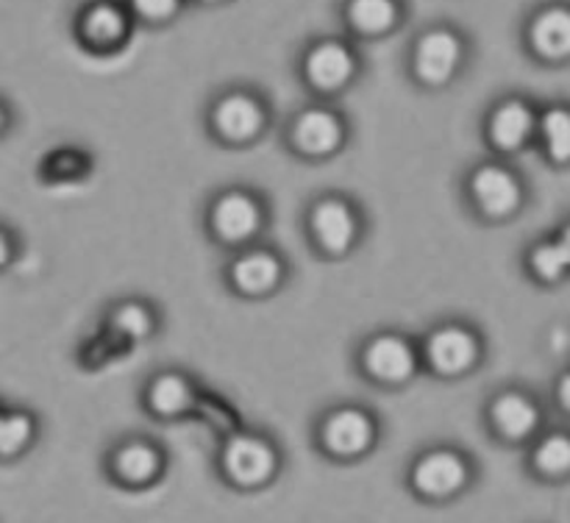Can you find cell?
Segmentation results:
<instances>
[{
    "mask_svg": "<svg viewBox=\"0 0 570 523\" xmlns=\"http://www.w3.org/2000/svg\"><path fill=\"white\" fill-rule=\"evenodd\" d=\"M523 48L540 65L570 61V3H543L523 22Z\"/></svg>",
    "mask_w": 570,
    "mask_h": 523,
    "instance_id": "obj_19",
    "label": "cell"
},
{
    "mask_svg": "<svg viewBox=\"0 0 570 523\" xmlns=\"http://www.w3.org/2000/svg\"><path fill=\"white\" fill-rule=\"evenodd\" d=\"M362 376L384 389H404L421 376L423 356L421 343L404 332H376L362 343L360 356Z\"/></svg>",
    "mask_w": 570,
    "mask_h": 523,
    "instance_id": "obj_12",
    "label": "cell"
},
{
    "mask_svg": "<svg viewBox=\"0 0 570 523\" xmlns=\"http://www.w3.org/2000/svg\"><path fill=\"white\" fill-rule=\"evenodd\" d=\"M560 239H562V245H566V248H568V254H570V220L566 223V226H562V231H560Z\"/></svg>",
    "mask_w": 570,
    "mask_h": 523,
    "instance_id": "obj_32",
    "label": "cell"
},
{
    "mask_svg": "<svg viewBox=\"0 0 570 523\" xmlns=\"http://www.w3.org/2000/svg\"><path fill=\"white\" fill-rule=\"evenodd\" d=\"M423 371L443 382L473 376L488 356L482 332L468 320H443L429 328L421 339Z\"/></svg>",
    "mask_w": 570,
    "mask_h": 523,
    "instance_id": "obj_9",
    "label": "cell"
},
{
    "mask_svg": "<svg viewBox=\"0 0 570 523\" xmlns=\"http://www.w3.org/2000/svg\"><path fill=\"white\" fill-rule=\"evenodd\" d=\"M527 270L540 284H560L570 273V254L560 237L540 239L527 250Z\"/></svg>",
    "mask_w": 570,
    "mask_h": 523,
    "instance_id": "obj_25",
    "label": "cell"
},
{
    "mask_svg": "<svg viewBox=\"0 0 570 523\" xmlns=\"http://www.w3.org/2000/svg\"><path fill=\"white\" fill-rule=\"evenodd\" d=\"M200 389L187 373L159 371L145 382L142 409L159 423H178L198 412Z\"/></svg>",
    "mask_w": 570,
    "mask_h": 523,
    "instance_id": "obj_20",
    "label": "cell"
},
{
    "mask_svg": "<svg viewBox=\"0 0 570 523\" xmlns=\"http://www.w3.org/2000/svg\"><path fill=\"white\" fill-rule=\"evenodd\" d=\"M410 20V0H340V22L354 42H384Z\"/></svg>",
    "mask_w": 570,
    "mask_h": 523,
    "instance_id": "obj_18",
    "label": "cell"
},
{
    "mask_svg": "<svg viewBox=\"0 0 570 523\" xmlns=\"http://www.w3.org/2000/svg\"><path fill=\"white\" fill-rule=\"evenodd\" d=\"M529 471L543 482H562L570 476V434L562 428L540 432L529 443L527 454Z\"/></svg>",
    "mask_w": 570,
    "mask_h": 523,
    "instance_id": "obj_23",
    "label": "cell"
},
{
    "mask_svg": "<svg viewBox=\"0 0 570 523\" xmlns=\"http://www.w3.org/2000/svg\"><path fill=\"white\" fill-rule=\"evenodd\" d=\"M543 406L523 387L495 389L484 404V428L501 445H529L543 432Z\"/></svg>",
    "mask_w": 570,
    "mask_h": 523,
    "instance_id": "obj_15",
    "label": "cell"
},
{
    "mask_svg": "<svg viewBox=\"0 0 570 523\" xmlns=\"http://www.w3.org/2000/svg\"><path fill=\"white\" fill-rule=\"evenodd\" d=\"M189 3L198 6V9H223V6H232L237 0H189Z\"/></svg>",
    "mask_w": 570,
    "mask_h": 523,
    "instance_id": "obj_31",
    "label": "cell"
},
{
    "mask_svg": "<svg viewBox=\"0 0 570 523\" xmlns=\"http://www.w3.org/2000/svg\"><path fill=\"white\" fill-rule=\"evenodd\" d=\"M554 398H557V404H560V409L568 412V415H570V371L562 373L560 382H557Z\"/></svg>",
    "mask_w": 570,
    "mask_h": 523,
    "instance_id": "obj_29",
    "label": "cell"
},
{
    "mask_svg": "<svg viewBox=\"0 0 570 523\" xmlns=\"http://www.w3.org/2000/svg\"><path fill=\"white\" fill-rule=\"evenodd\" d=\"M126 6L139 28L161 31V28L176 26L193 3L189 0H126Z\"/></svg>",
    "mask_w": 570,
    "mask_h": 523,
    "instance_id": "obj_26",
    "label": "cell"
},
{
    "mask_svg": "<svg viewBox=\"0 0 570 523\" xmlns=\"http://www.w3.org/2000/svg\"><path fill=\"white\" fill-rule=\"evenodd\" d=\"M39 437H42V421L37 412L20 404H3L0 409V465H11L31 454Z\"/></svg>",
    "mask_w": 570,
    "mask_h": 523,
    "instance_id": "obj_22",
    "label": "cell"
},
{
    "mask_svg": "<svg viewBox=\"0 0 570 523\" xmlns=\"http://www.w3.org/2000/svg\"><path fill=\"white\" fill-rule=\"evenodd\" d=\"M348 120L337 106L309 103L293 115L287 126V148L304 161H328L348 145Z\"/></svg>",
    "mask_w": 570,
    "mask_h": 523,
    "instance_id": "obj_14",
    "label": "cell"
},
{
    "mask_svg": "<svg viewBox=\"0 0 570 523\" xmlns=\"http://www.w3.org/2000/svg\"><path fill=\"white\" fill-rule=\"evenodd\" d=\"M0 409H3V404H0Z\"/></svg>",
    "mask_w": 570,
    "mask_h": 523,
    "instance_id": "obj_33",
    "label": "cell"
},
{
    "mask_svg": "<svg viewBox=\"0 0 570 523\" xmlns=\"http://www.w3.org/2000/svg\"><path fill=\"white\" fill-rule=\"evenodd\" d=\"M206 126L226 148H250L271 128V103L254 87H226L212 98Z\"/></svg>",
    "mask_w": 570,
    "mask_h": 523,
    "instance_id": "obj_10",
    "label": "cell"
},
{
    "mask_svg": "<svg viewBox=\"0 0 570 523\" xmlns=\"http://www.w3.org/2000/svg\"><path fill=\"white\" fill-rule=\"evenodd\" d=\"M404 482L412 499L421 501V504H454L476 487L479 462L462 445L432 443L412 456Z\"/></svg>",
    "mask_w": 570,
    "mask_h": 523,
    "instance_id": "obj_2",
    "label": "cell"
},
{
    "mask_svg": "<svg viewBox=\"0 0 570 523\" xmlns=\"http://www.w3.org/2000/svg\"><path fill=\"white\" fill-rule=\"evenodd\" d=\"M104 328L111 343L122 345V348H134V345H142L156 337L159 312L145 298H122L109 306L104 317Z\"/></svg>",
    "mask_w": 570,
    "mask_h": 523,
    "instance_id": "obj_21",
    "label": "cell"
},
{
    "mask_svg": "<svg viewBox=\"0 0 570 523\" xmlns=\"http://www.w3.org/2000/svg\"><path fill=\"white\" fill-rule=\"evenodd\" d=\"M473 56L471 33L451 20H434L412 37L406 50V72L415 87L443 92L454 87Z\"/></svg>",
    "mask_w": 570,
    "mask_h": 523,
    "instance_id": "obj_1",
    "label": "cell"
},
{
    "mask_svg": "<svg viewBox=\"0 0 570 523\" xmlns=\"http://www.w3.org/2000/svg\"><path fill=\"white\" fill-rule=\"evenodd\" d=\"M217 478L234 493H262L284 473V451L259 428H232L215 454Z\"/></svg>",
    "mask_w": 570,
    "mask_h": 523,
    "instance_id": "obj_3",
    "label": "cell"
},
{
    "mask_svg": "<svg viewBox=\"0 0 570 523\" xmlns=\"http://www.w3.org/2000/svg\"><path fill=\"white\" fill-rule=\"evenodd\" d=\"M462 193H465L473 215L490 226L515 220L527 206V184H523L521 172L499 156H490V159L473 165L465 172Z\"/></svg>",
    "mask_w": 570,
    "mask_h": 523,
    "instance_id": "obj_6",
    "label": "cell"
},
{
    "mask_svg": "<svg viewBox=\"0 0 570 523\" xmlns=\"http://www.w3.org/2000/svg\"><path fill=\"white\" fill-rule=\"evenodd\" d=\"M72 39L89 56H117L131 45L137 20L128 11L126 0H83L72 14Z\"/></svg>",
    "mask_w": 570,
    "mask_h": 523,
    "instance_id": "obj_13",
    "label": "cell"
},
{
    "mask_svg": "<svg viewBox=\"0 0 570 523\" xmlns=\"http://www.w3.org/2000/svg\"><path fill=\"white\" fill-rule=\"evenodd\" d=\"M289 278V262L271 245H248L234 250L226 267V284L234 295L248 300H265L282 293Z\"/></svg>",
    "mask_w": 570,
    "mask_h": 523,
    "instance_id": "obj_16",
    "label": "cell"
},
{
    "mask_svg": "<svg viewBox=\"0 0 570 523\" xmlns=\"http://www.w3.org/2000/svg\"><path fill=\"white\" fill-rule=\"evenodd\" d=\"M271 223L267 200L250 187H226L212 195L206 209V231L212 243L228 250H243L259 243Z\"/></svg>",
    "mask_w": 570,
    "mask_h": 523,
    "instance_id": "obj_7",
    "label": "cell"
},
{
    "mask_svg": "<svg viewBox=\"0 0 570 523\" xmlns=\"http://www.w3.org/2000/svg\"><path fill=\"white\" fill-rule=\"evenodd\" d=\"M11 126H14V111H11L9 100L0 95V139H6V134L11 131Z\"/></svg>",
    "mask_w": 570,
    "mask_h": 523,
    "instance_id": "obj_30",
    "label": "cell"
},
{
    "mask_svg": "<svg viewBox=\"0 0 570 523\" xmlns=\"http://www.w3.org/2000/svg\"><path fill=\"white\" fill-rule=\"evenodd\" d=\"M382 443V421L362 404H334L317 417L315 448L334 465H356Z\"/></svg>",
    "mask_w": 570,
    "mask_h": 523,
    "instance_id": "obj_5",
    "label": "cell"
},
{
    "mask_svg": "<svg viewBox=\"0 0 570 523\" xmlns=\"http://www.w3.org/2000/svg\"><path fill=\"white\" fill-rule=\"evenodd\" d=\"M17 254H20V243H17L14 231L0 223V273H6L11 265H14Z\"/></svg>",
    "mask_w": 570,
    "mask_h": 523,
    "instance_id": "obj_28",
    "label": "cell"
},
{
    "mask_svg": "<svg viewBox=\"0 0 570 523\" xmlns=\"http://www.w3.org/2000/svg\"><path fill=\"white\" fill-rule=\"evenodd\" d=\"M304 231L312 248L328 262H340L354 254L365 234V217L348 195H317L304 215Z\"/></svg>",
    "mask_w": 570,
    "mask_h": 523,
    "instance_id": "obj_8",
    "label": "cell"
},
{
    "mask_svg": "<svg viewBox=\"0 0 570 523\" xmlns=\"http://www.w3.org/2000/svg\"><path fill=\"white\" fill-rule=\"evenodd\" d=\"M540 111L523 95H504L488 109L482 122L484 145L499 159L521 154L532 139H538Z\"/></svg>",
    "mask_w": 570,
    "mask_h": 523,
    "instance_id": "obj_17",
    "label": "cell"
},
{
    "mask_svg": "<svg viewBox=\"0 0 570 523\" xmlns=\"http://www.w3.org/2000/svg\"><path fill=\"white\" fill-rule=\"evenodd\" d=\"M538 139L551 165H570V106H549L540 111Z\"/></svg>",
    "mask_w": 570,
    "mask_h": 523,
    "instance_id": "obj_24",
    "label": "cell"
},
{
    "mask_svg": "<svg viewBox=\"0 0 570 523\" xmlns=\"http://www.w3.org/2000/svg\"><path fill=\"white\" fill-rule=\"evenodd\" d=\"M170 456L165 445L145 434H128L109 445L104 454V473L115 487L128 493H145L165 482Z\"/></svg>",
    "mask_w": 570,
    "mask_h": 523,
    "instance_id": "obj_11",
    "label": "cell"
},
{
    "mask_svg": "<svg viewBox=\"0 0 570 523\" xmlns=\"http://www.w3.org/2000/svg\"><path fill=\"white\" fill-rule=\"evenodd\" d=\"M45 181L65 184V181H81L89 172V154L78 148H56L39 165Z\"/></svg>",
    "mask_w": 570,
    "mask_h": 523,
    "instance_id": "obj_27",
    "label": "cell"
},
{
    "mask_svg": "<svg viewBox=\"0 0 570 523\" xmlns=\"http://www.w3.org/2000/svg\"><path fill=\"white\" fill-rule=\"evenodd\" d=\"M365 72L360 42L351 37H315L298 56V78L317 100H334L351 92Z\"/></svg>",
    "mask_w": 570,
    "mask_h": 523,
    "instance_id": "obj_4",
    "label": "cell"
}]
</instances>
